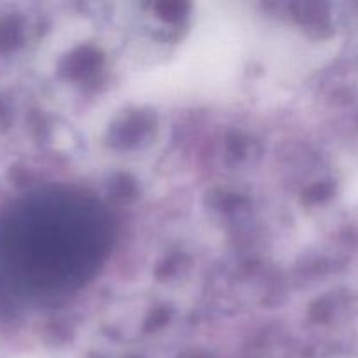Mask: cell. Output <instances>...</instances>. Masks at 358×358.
Listing matches in <instances>:
<instances>
[]
</instances>
